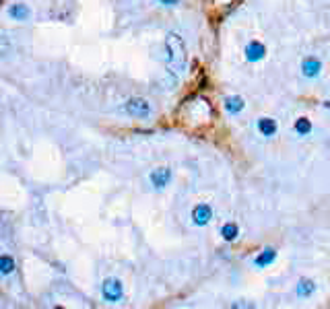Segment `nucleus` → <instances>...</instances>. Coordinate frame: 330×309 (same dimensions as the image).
Segmentation results:
<instances>
[{"mask_svg": "<svg viewBox=\"0 0 330 309\" xmlns=\"http://www.w3.org/2000/svg\"><path fill=\"white\" fill-rule=\"evenodd\" d=\"M124 112L128 116H132V118H138V119H149L153 116V105L149 99L145 97H130L126 99V103H124Z\"/></svg>", "mask_w": 330, "mask_h": 309, "instance_id": "obj_2", "label": "nucleus"}, {"mask_svg": "<svg viewBox=\"0 0 330 309\" xmlns=\"http://www.w3.org/2000/svg\"><path fill=\"white\" fill-rule=\"evenodd\" d=\"M293 130L297 132V136H307L314 130V126H312V122H309V118H297L295 124H293Z\"/></svg>", "mask_w": 330, "mask_h": 309, "instance_id": "obj_14", "label": "nucleus"}, {"mask_svg": "<svg viewBox=\"0 0 330 309\" xmlns=\"http://www.w3.org/2000/svg\"><path fill=\"white\" fill-rule=\"evenodd\" d=\"M102 297L105 303H120L124 299V285L120 278L109 276L102 285Z\"/></svg>", "mask_w": 330, "mask_h": 309, "instance_id": "obj_3", "label": "nucleus"}, {"mask_svg": "<svg viewBox=\"0 0 330 309\" xmlns=\"http://www.w3.org/2000/svg\"><path fill=\"white\" fill-rule=\"evenodd\" d=\"M244 54H246L248 62L258 64V62H262V60L266 58V46L262 42H258V39H252V42H248Z\"/></svg>", "mask_w": 330, "mask_h": 309, "instance_id": "obj_6", "label": "nucleus"}, {"mask_svg": "<svg viewBox=\"0 0 330 309\" xmlns=\"http://www.w3.org/2000/svg\"><path fill=\"white\" fill-rule=\"evenodd\" d=\"M244 107H246V101H244V97H239V95H231V97H227L225 99V109L231 116L239 114V112H244Z\"/></svg>", "mask_w": 330, "mask_h": 309, "instance_id": "obj_11", "label": "nucleus"}, {"mask_svg": "<svg viewBox=\"0 0 330 309\" xmlns=\"http://www.w3.org/2000/svg\"><path fill=\"white\" fill-rule=\"evenodd\" d=\"M174 179V169L169 165H161L155 167L151 173H149V184H151L153 190H165V188L172 184Z\"/></svg>", "mask_w": 330, "mask_h": 309, "instance_id": "obj_4", "label": "nucleus"}, {"mask_svg": "<svg viewBox=\"0 0 330 309\" xmlns=\"http://www.w3.org/2000/svg\"><path fill=\"white\" fill-rule=\"evenodd\" d=\"M8 15H11L13 19H17V21H23V19L29 17V8L25 4H13L11 8H8Z\"/></svg>", "mask_w": 330, "mask_h": 309, "instance_id": "obj_15", "label": "nucleus"}, {"mask_svg": "<svg viewBox=\"0 0 330 309\" xmlns=\"http://www.w3.org/2000/svg\"><path fill=\"white\" fill-rule=\"evenodd\" d=\"M15 268H17V262L13 260V256H8V254L0 256V274L8 276V274L15 272Z\"/></svg>", "mask_w": 330, "mask_h": 309, "instance_id": "obj_13", "label": "nucleus"}, {"mask_svg": "<svg viewBox=\"0 0 330 309\" xmlns=\"http://www.w3.org/2000/svg\"><path fill=\"white\" fill-rule=\"evenodd\" d=\"M219 235L223 237V241H235V239L239 237V227H237V223H225L223 227H221V231H219Z\"/></svg>", "mask_w": 330, "mask_h": 309, "instance_id": "obj_12", "label": "nucleus"}, {"mask_svg": "<svg viewBox=\"0 0 330 309\" xmlns=\"http://www.w3.org/2000/svg\"><path fill=\"white\" fill-rule=\"evenodd\" d=\"M277 260V250L275 247H264L256 258H254V266L256 268H264V266H271Z\"/></svg>", "mask_w": 330, "mask_h": 309, "instance_id": "obj_9", "label": "nucleus"}, {"mask_svg": "<svg viewBox=\"0 0 330 309\" xmlns=\"http://www.w3.org/2000/svg\"><path fill=\"white\" fill-rule=\"evenodd\" d=\"M190 218H192V225L196 227H206L208 223L213 221V206L206 204V202H201L192 208V213H190Z\"/></svg>", "mask_w": 330, "mask_h": 309, "instance_id": "obj_5", "label": "nucleus"}, {"mask_svg": "<svg viewBox=\"0 0 330 309\" xmlns=\"http://www.w3.org/2000/svg\"><path fill=\"white\" fill-rule=\"evenodd\" d=\"M157 2H161V4H167V6H176L179 0H157Z\"/></svg>", "mask_w": 330, "mask_h": 309, "instance_id": "obj_16", "label": "nucleus"}, {"mask_svg": "<svg viewBox=\"0 0 330 309\" xmlns=\"http://www.w3.org/2000/svg\"><path fill=\"white\" fill-rule=\"evenodd\" d=\"M256 128H258V132L262 134V136H275L277 130H279V124H277V119L275 118H268V116H262V118H258V122H256Z\"/></svg>", "mask_w": 330, "mask_h": 309, "instance_id": "obj_8", "label": "nucleus"}, {"mask_svg": "<svg viewBox=\"0 0 330 309\" xmlns=\"http://www.w3.org/2000/svg\"><path fill=\"white\" fill-rule=\"evenodd\" d=\"M165 52H167V66L176 76H184L188 71V48L184 37L178 31H169L165 35Z\"/></svg>", "mask_w": 330, "mask_h": 309, "instance_id": "obj_1", "label": "nucleus"}, {"mask_svg": "<svg viewBox=\"0 0 330 309\" xmlns=\"http://www.w3.org/2000/svg\"><path fill=\"white\" fill-rule=\"evenodd\" d=\"M322 72V62L318 56H305L302 60V74L305 78H318Z\"/></svg>", "mask_w": 330, "mask_h": 309, "instance_id": "obj_7", "label": "nucleus"}, {"mask_svg": "<svg viewBox=\"0 0 330 309\" xmlns=\"http://www.w3.org/2000/svg\"><path fill=\"white\" fill-rule=\"evenodd\" d=\"M295 291H297V297L307 299V297H312L316 293V283L312 281V278H299Z\"/></svg>", "mask_w": 330, "mask_h": 309, "instance_id": "obj_10", "label": "nucleus"}]
</instances>
